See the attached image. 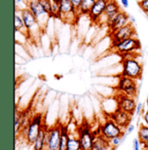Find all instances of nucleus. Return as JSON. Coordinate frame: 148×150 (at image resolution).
I'll return each instance as SVG.
<instances>
[{"mask_svg": "<svg viewBox=\"0 0 148 150\" xmlns=\"http://www.w3.org/2000/svg\"><path fill=\"white\" fill-rule=\"evenodd\" d=\"M122 72L121 76L140 80L143 74V65L137 59V55L127 54L121 57Z\"/></svg>", "mask_w": 148, "mask_h": 150, "instance_id": "obj_1", "label": "nucleus"}, {"mask_svg": "<svg viewBox=\"0 0 148 150\" xmlns=\"http://www.w3.org/2000/svg\"><path fill=\"white\" fill-rule=\"evenodd\" d=\"M44 123V116L42 113H37L31 116L29 125L23 129L20 134V135L23 136L28 145H33Z\"/></svg>", "mask_w": 148, "mask_h": 150, "instance_id": "obj_2", "label": "nucleus"}, {"mask_svg": "<svg viewBox=\"0 0 148 150\" xmlns=\"http://www.w3.org/2000/svg\"><path fill=\"white\" fill-rule=\"evenodd\" d=\"M141 49V43L137 37L127 38L116 43L111 44V50L123 57L127 54H137Z\"/></svg>", "mask_w": 148, "mask_h": 150, "instance_id": "obj_3", "label": "nucleus"}, {"mask_svg": "<svg viewBox=\"0 0 148 150\" xmlns=\"http://www.w3.org/2000/svg\"><path fill=\"white\" fill-rule=\"evenodd\" d=\"M19 11L24 23V25L28 30L29 39H35V37L38 36L42 31L37 18L27 7L21 9Z\"/></svg>", "mask_w": 148, "mask_h": 150, "instance_id": "obj_4", "label": "nucleus"}, {"mask_svg": "<svg viewBox=\"0 0 148 150\" xmlns=\"http://www.w3.org/2000/svg\"><path fill=\"white\" fill-rule=\"evenodd\" d=\"M115 88L118 91V93H121L132 97H136L139 92L137 80L121 75H120L119 76V81Z\"/></svg>", "mask_w": 148, "mask_h": 150, "instance_id": "obj_5", "label": "nucleus"}, {"mask_svg": "<svg viewBox=\"0 0 148 150\" xmlns=\"http://www.w3.org/2000/svg\"><path fill=\"white\" fill-rule=\"evenodd\" d=\"M60 5V19L67 23H75L80 17L78 10L73 5L70 0H62Z\"/></svg>", "mask_w": 148, "mask_h": 150, "instance_id": "obj_6", "label": "nucleus"}, {"mask_svg": "<svg viewBox=\"0 0 148 150\" xmlns=\"http://www.w3.org/2000/svg\"><path fill=\"white\" fill-rule=\"evenodd\" d=\"M100 134H101L107 141L117 136H124L125 131L110 117L101 126Z\"/></svg>", "mask_w": 148, "mask_h": 150, "instance_id": "obj_7", "label": "nucleus"}, {"mask_svg": "<svg viewBox=\"0 0 148 150\" xmlns=\"http://www.w3.org/2000/svg\"><path fill=\"white\" fill-rule=\"evenodd\" d=\"M26 7L34 14V16L37 18V19L38 21V23H39L42 30H44L47 26V23L49 18V16L44 11L42 5L39 4L38 0H27Z\"/></svg>", "mask_w": 148, "mask_h": 150, "instance_id": "obj_8", "label": "nucleus"}, {"mask_svg": "<svg viewBox=\"0 0 148 150\" xmlns=\"http://www.w3.org/2000/svg\"><path fill=\"white\" fill-rule=\"evenodd\" d=\"M61 123L49 127L46 134L45 150H58L61 140Z\"/></svg>", "mask_w": 148, "mask_h": 150, "instance_id": "obj_9", "label": "nucleus"}, {"mask_svg": "<svg viewBox=\"0 0 148 150\" xmlns=\"http://www.w3.org/2000/svg\"><path fill=\"white\" fill-rule=\"evenodd\" d=\"M77 133L82 145V150H92L94 140L97 135L92 132L89 126L82 124L78 128Z\"/></svg>", "mask_w": 148, "mask_h": 150, "instance_id": "obj_10", "label": "nucleus"}, {"mask_svg": "<svg viewBox=\"0 0 148 150\" xmlns=\"http://www.w3.org/2000/svg\"><path fill=\"white\" fill-rule=\"evenodd\" d=\"M109 37L111 39V44L116 43L120 41L125 40L127 38L136 37V29L132 23H129L127 25L121 27L114 32L109 33Z\"/></svg>", "mask_w": 148, "mask_h": 150, "instance_id": "obj_11", "label": "nucleus"}, {"mask_svg": "<svg viewBox=\"0 0 148 150\" xmlns=\"http://www.w3.org/2000/svg\"><path fill=\"white\" fill-rule=\"evenodd\" d=\"M115 101L118 108L127 112L131 115H133V114L136 112L138 104L136 103L135 97H132L121 93H118L115 96Z\"/></svg>", "mask_w": 148, "mask_h": 150, "instance_id": "obj_12", "label": "nucleus"}, {"mask_svg": "<svg viewBox=\"0 0 148 150\" xmlns=\"http://www.w3.org/2000/svg\"><path fill=\"white\" fill-rule=\"evenodd\" d=\"M109 0H96L93 7L91 8L87 17L89 18L92 23H96L100 21L101 17L104 14V11L106 10V4Z\"/></svg>", "mask_w": 148, "mask_h": 150, "instance_id": "obj_13", "label": "nucleus"}, {"mask_svg": "<svg viewBox=\"0 0 148 150\" xmlns=\"http://www.w3.org/2000/svg\"><path fill=\"white\" fill-rule=\"evenodd\" d=\"M130 23V16L126 11H121L112 20L106 23L108 33H112Z\"/></svg>", "mask_w": 148, "mask_h": 150, "instance_id": "obj_14", "label": "nucleus"}, {"mask_svg": "<svg viewBox=\"0 0 148 150\" xmlns=\"http://www.w3.org/2000/svg\"><path fill=\"white\" fill-rule=\"evenodd\" d=\"M132 116V115L120 108H116L113 113L109 114V117L124 129H127V126L131 124Z\"/></svg>", "mask_w": 148, "mask_h": 150, "instance_id": "obj_15", "label": "nucleus"}, {"mask_svg": "<svg viewBox=\"0 0 148 150\" xmlns=\"http://www.w3.org/2000/svg\"><path fill=\"white\" fill-rule=\"evenodd\" d=\"M121 7L116 0H109L107 4H106V10L104 11L102 18H105V23H107L110 22L120 11H121ZM101 20V19H100Z\"/></svg>", "mask_w": 148, "mask_h": 150, "instance_id": "obj_16", "label": "nucleus"}, {"mask_svg": "<svg viewBox=\"0 0 148 150\" xmlns=\"http://www.w3.org/2000/svg\"><path fill=\"white\" fill-rule=\"evenodd\" d=\"M48 128L49 127L46 125V123H44L42 125L37 140L35 141V142L32 145L33 150H45L46 149V134H47Z\"/></svg>", "mask_w": 148, "mask_h": 150, "instance_id": "obj_17", "label": "nucleus"}, {"mask_svg": "<svg viewBox=\"0 0 148 150\" xmlns=\"http://www.w3.org/2000/svg\"><path fill=\"white\" fill-rule=\"evenodd\" d=\"M14 27H15V31L16 32H19L22 35H23L27 39H29V33L28 30L24 25L23 20L22 18L20 11L18 12V11H16L15 12V17H14Z\"/></svg>", "mask_w": 148, "mask_h": 150, "instance_id": "obj_18", "label": "nucleus"}, {"mask_svg": "<svg viewBox=\"0 0 148 150\" xmlns=\"http://www.w3.org/2000/svg\"><path fill=\"white\" fill-rule=\"evenodd\" d=\"M112 149L108 141L105 139L101 134H97L94 145H93V149L92 150H110Z\"/></svg>", "mask_w": 148, "mask_h": 150, "instance_id": "obj_19", "label": "nucleus"}, {"mask_svg": "<svg viewBox=\"0 0 148 150\" xmlns=\"http://www.w3.org/2000/svg\"><path fill=\"white\" fill-rule=\"evenodd\" d=\"M61 140H60V144L58 150H67L68 147V141L69 137V130L68 127L67 125H64L61 123Z\"/></svg>", "mask_w": 148, "mask_h": 150, "instance_id": "obj_20", "label": "nucleus"}, {"mask_svg": "<svg viewBox=\"0 0 148 150\" xmlns=\"http://www.w3.org/2000/svg\"><path fill=\"white\" fill-rule=\"evenodd\" d=\"M138 138L144 147L148 146V126L146 124H140L138 131Z\"/></svg>", "mask_w": 148, "mask_h": 150, "instance_id": "obj_21", "label": "nucleus"}, {"mask_svg": "<svg viewBox=\"0 0 148 150\" xmlns=\"http://www.w3.org/2000/svg\"><path fill=\"white\" fill-rule=\"evenodd\" d=\"M96 0H82L80 8L78 9V13L80 16L82 15H88L91 8L93 7V5L94 4Z\"/></svg>", "mask_w": 148, "mask_h": 150, "instance_id": "obj_22", "label": "nucleus"}, {"mask_svg": "<svg viewBox=\"0 0 148 150\" xmlns=\"http://www.w3.org/2000/svg\"><path fill=\"white\" fill-rule=\"evenodd\" d=\"M67 150H82V145H81L78 136L76 137V136L71 135L69 134Z\"/></svg>", "mask_w": 148, "mask_h": 150, "instance_id": "obj_23", "label": "nucleus"}, {"mask_svg": "<svg viewBox=\"0 0 148 150\" xmlns=\"http://www.w3.org/2000/svg\"><path fill=\"white\" fill-rule=\"evenodd\" d=\"M22 112L19 111L18 108L16 109L15 112V121H14V125H15V134L18 137L19 134H21L23 127H22Z\"/></svg>", "mask_w": 148, "mask_h": 150, "instance_id": "obj_24", "label": "nucleus"}, {"mask_svg": "<svg viewBox=\"0 0 148 150\" xmlns=\"http://www.w3.org/2000/svg\"><path fill=\"white\" fill-rule=\"evenodd\" d=\"M60 18H61V15H60V5H59V4L52 2L51 11L49 13V18L60 19Z\"/></svg>", "mask_w": 148, "mask_h": 150, "instance_id": "obj_25", "label": "nucleus"}, {"mask_svg": "<svg viewBox=\"0 0 148 150\" xmlns=\"http://www.w3.org/2000/svg\"><path fill=\"white\" fill-rule=\"evenodd\" d=\"M39 4L42 5V7L44 9V11L49 14L51 11V6H52V0H38Z\"/></svg>", "mask_w": 148, "mask_h": 150, "instance_id": "obj_26", "label": "nucleus"}, {"mask_svg": "<svg viewBox=\"0 0 148 150\" xmlns=\"http://www.w3.org/2000/svg\"><path fill=\"white\" fill-rule=\"evenodd\" d=\"M123 137L124 136H117V137H114V138H112L111 140H109L108 142H109V145H110L111 149H115L121 144Z\"/></svg>", "mask_w": 148, "mask_h": 150, "instance_id": "obj_27", "label": "nucleus"}, {"mask_svg": "<svg viewBox=\"0 0 148 150\" xmlns=\"http://www.w3.org/2000/svg\"><path fill=\"white\" fill-rule=\"evenodd\" d=\"M139 6L140 7V9L148 15V0H140L138 2Z\"/></svg>", "mask_w": 148, "mask_h": 150, "instance_id": "obj_28", "label": "nucleus"}, {"mask_svg": "<svg viewBox=\"0 0 148 150\" xmlns=\"http://www.w3.org/2000/svg\"><path fill=\"white\" fill-rule=\"evenodd\" d=\"M140 142L139 138H134L132 141V150H140Z\"/></svg>", "mask_w": 148, "mask_h": 150, "instance_id": "obj_29", "label": "nucleus"}, {"mask_svg": "<svg viewBox=\"0 0 148 150\" xmlns=\"http://www.w3.org/2000/svg\"><path fill=\"white\" fill-rule=\"evenodd\" d=\"M70 1H71V3L73 4V5H74L77 10L80 8L81 4H82V0H70Z\"/></svg>", "mask_w": 148, "mask_h": 150, "instance_id": "obj_30", "label": "nucleus"}, {"mask_svg": "<svg viewBox=\"0 0 148 150\" xmlns=\"http://www.w3.org/2000/svg\"><path fill=\"white\" fill-rule=\"evenodd\" d=\"M134 129H135L134 125H132V124H129V125L127 126V129H126V134H131V133L134 130Z\"/></svg>", "mask_w": 148, "mask_h": 150, "instance_id": "obj_31", "label": "nucleus"}, {"mask_svg": "<svg viewBox=\"0 0 148 150\" xmlns=\"http://www.w3.org/2000/svg\"><path fill=\"white\" fill-rule=\"evenodd\" d=\"M143 110V104L141 103H140L138 105H137V108H136V114L137 115H140V113L142 112Z\"/></svg>", "mask_w": 148, "mask_h": 150, "instance_id": "obj_32", "label": "nucleus"}, {"mask_svg": "<svg viewBox=\"0 0 148 150\" xmlns=\"http://www.w3.org/2000/svg\"><path fill=\"white\" fill-rule=\"evenodd\" d=\"M143 121H144L145 124L148 126V109L143 114Z\"/></svg>", "mask_w": 148, "mask_h": 150, "instance_id": "obj_33", "label": "nucleus"}, {"mask_svg": "<svg viewBox=\"0 0 148 150\" xmlns=\"http://www.w3.org/2000/svg\"><path fill=\"white\" fill-rule=\"evenodd\" d=\"M121 4L123 6V8L127 9L129 6V1L128 0H121Z\"/></svg>", "mask_w": 148, "mask_h": 150, "instance_id": "obj_34", "label": "nucleus"}, {"mask_svg": "<svg viewBox=\"0 0 148 150\" xmlns=\"http://www.w3.org/2000/svg\"><path fill=\"white\" fill-rule=\"evenodd\" d=\"M130 22L132 23H135V18L132 16H130Z\"/></svg>", "mask_w": 148, "mask_h": 150, "instance_id": "obj_35", "label": "nucleus"}, {"mask_svg": "<svg viewBox=\"0 0 148 150\" xmlns=\"http://www.w3.org/2000/svg\"><path fill=\"white\" fill-rule=\"evenodd\" d=\"M62 0H52L53 3H56V4H60Z\"/></svg>", "mask_w": 148, "mask_h": 150, "instance_id": "obj_36", "label": "nucleus"}, {"mask_svg": "<svg viewBox=\"0 0 148 150\" xmlns=\"http://www.w3.org/2000/svg\"><path fill=\"white\" fill-rule=\"evenodd\" d=\"M23 1H24V0H16V3H17V4H20Z\"/></svg>", "mask_w": 148, "mask_h": 150, "instance_id": "obj_37", "label": "nucleus"}, {"mask_svg": "<svg viewBox=\"0 0 148 150\" xmlns=\"http://www.w3.org/2000/svg\"><path fill=\"white\" fill-rule=\"evenodd\" d=\"M143 150H148V146H147V147H144Z\"/></svg>", "mask_w": 148, "mask_h": 150, "instance_id": "obj_38", "label": "nucleus"}, {"mask_svg": "<svg viewBox=\"0 0 148 150\" xmlns=\"http://www.w3.org/2000/svg\"><path fill=\"white\" fill-rule=\"evenodd\" d=\"M147 108H148V97H147Z\"/></svg>", "mask_w": 148, "mask_h": 150, "instance_id": "obj_39", "label": "nucleus"}]
</instances>
